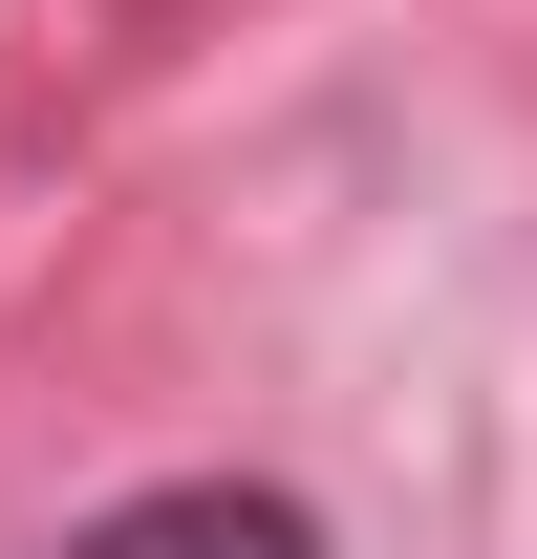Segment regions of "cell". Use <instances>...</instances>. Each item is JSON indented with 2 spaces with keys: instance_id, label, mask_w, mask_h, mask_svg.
<instances>
[{
  "instance_id": "obj_1",
  "label": "cell",
  "mask_w": 537,
  "mask_h": 559,
  "mask_svg": "<svg viewBox=\"0 0 537 559\" xmlns=\"http://www.w3.org/2000/svg\"><path fill=\"white\" fill-rule=\"evenodd\" d=\"M65 559H323L301 495H130V516H86Z\"/></svg>"
}]
</instances>
